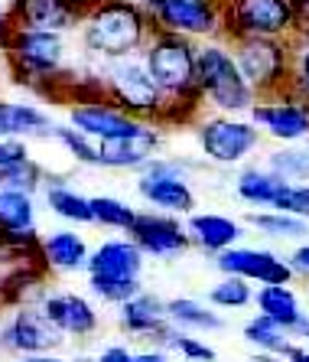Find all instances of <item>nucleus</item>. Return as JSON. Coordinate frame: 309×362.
Segmentation results:
<instances>
[{
  "label": "nucleus",
  "mask_w": 309,
  "mask_h": 362,
  "mask_svg": "<svg viewBox=\"0 0 309 362\" xmlns=\"http://www.w3.org/2000/svg\"><path fill=\"white\" fill-rule=\"evenodd\" d=\"M36 228V196L0 189V232H33Z\"/></svg>",
  "instance_id": "nucleus-28"
},
{
  "label": "nucleus",
  "mask_w": 309,
  "mask_h": 362,
  "mask_svg": "<svg viewBox=\"0 0 309 362\" xmlns=\"http://www.w3.org/2000/svg\"><path fill=\"white\" fill-rule=\"evenodd\" d=\"M293 339H309V313H303L300 320H296V327L290 329Z\"/></svg>",
  "instance_id": "nucleus-44"
},
{
  "label": "nucleus",
  "mask_w": 309,
  "mask_h": 362,
  "mask_svg": "<svg viewBox=\"0 0 309 362\" xmlns=\"http://www.w3.org/2000/svg\"><path fill=\"white\" fill-rule=\"evenodd\" d=\"M159 339H163V346H166V349H176V353L183 356V359H189V362H215V349H212V346H205L202 339L183 333V329L166 327Z\"/></svg>",
  "instance_id": "nucleus-36"
},
{
  "label": "nucleus",
  "mask_w": 309,
  "mask_h": 362,
  "mask_svg": "<svg viewBox=\"0 0 309 362\" xmlns=\"http://www.w3.org/2000/svg\"><path fill=\"white\" fill-rule=\"evenodd\" d=\"M277 212H286V216H296V219L309 222V183H286V189L277 196V202L270 206Z\"/></svg>",
  "instance_id": "nucleus-38"
},
{
  "label": "nucleus",
  "mask_w": 309,
  "mask_h": 362,
  "mask_svg": "<svg viewBox=\"0 0 309 362\" xmlns=\"http://www.w3.org/2000/svg\"><path fill=\"white\" fill-rule=\"evenodd\" d=\"M248 115H251V124L264 127L274 141L300 144L309 137V98H300L293 92L258 98Z\"/></svg>",
  "instance_id": "nucleus-10"
},
{
  "label": "nucleus",
  "mask_w": 309,
  "mask_h": 362,
  "mask_svg": "<svg viewBox=\"0 0 309 362\" xmlns=\"http://www.w3.org/2000/svg\"><path fill=\"white\" fill-rule=\"evenodd\" d=\"M159 124H147L143 131L131 137H114V141H98V167L104 170H134L140 173L147 163L159 153Z\"/></svg>",
  "instance_id": "nucleus-18"
},
{
  "label": "nucleus",
  "mask_w": 309,
  "mask_h": 362,
  "mask_svg": "<svg viewBox=\"0 0 309 362\" xmlns=\"http://www.w3.org/2000/svg\"><path fill=\"white\" fill-rule=\"evenodd\" d=\"M290 92L309 98V49H303L300 59H296V76L290 78Z\"/></svg>",
  "instance_id": "nucleus-40"
},
{
  "label": "nucleus",
  "mask_w": 309,
  "mask_h": 362,
  "mask_svg": "<svg viewBox=\"0 0 309 362\" xmlns=\"http://www.w3.org/2000/svg\"><path fill=\"white\" fill-rule=\"evenodd\" d=\"M157 30L179 36H209L222 26V13H218L215 0H163L153 13Z\"/></svg>",
  "instance_id": "nucleus-16"
},
{
  "label": "nucleus",
  "mask_w": 309,
  "mask_h": 362,
  "mask_svg": "<svg viewBox=\"0 0 309 362\" xmlns=\"http://www.w3.org/2000/svg\"><path fill=\"white\" fill-rule=\"evenodd\" d=\"M286 359H290V362H309V349H300V346H293Z\"/></svg>",
  "instance_id": "nucleus-48"
},
{
  "label": "nucleus",
  "mask_w": 309,
  "mask_h": 362,
  "mask_svg": "<svg viewBox=\"0 0 309 362\" xmlns=\"http://www.w3.org/2000/svg\"><path fill=\"white\" fill-rule=\"evenodd\" d=\"M62 343V333L49 323V317L40 310V303H20L10 313V320L0 329V346L20 356H42L52 353Z\"/></svg>",
  "instance_id": "nucleus-11"
},
{
  "label": "nucleus",
  "mask_w": 309,
  "mask_h": 362,
  "mask_svg": "<svg viewBox=\"0 0 309 362\" xmlns=\"http://www.w3.org/2000/svg\"><path fill=\"white\" fill-rule=\"evenodd\" d=\"M88 287H92V294L98 300L114 303V307H121L124 300H131L134 294L143 291L140 281H104V278H88Z\"/></svg>",
  "instance_id": "nucleus-37"
},
{
  "label": "nucleus",
  "mask_w": 309,
  "mask_h": 362,
  "mask_svg": "<svg viewBox=\"0 0 309 362\" xmlns=\"http://www.w3.org/2000/svg\"><path fill=\"white\" fill-rule=\"evenodd\" d=\"M127 238L140 248L143 258H176L193 245L183 222L166 212H137Z\"/></svg>",
  "instance_id": "nucleus-13"
},
{
  "label": "nucleus",
  "mask_w": 309,
  "mask_h": 362,
  "mask_svg": "<svg viewBox=\"0 0 309 362\" xmlns=\"http://www.w3.org/2000/svg\"><path fill=\"white\" fill-rule=\"evenodd\" d=\"M23 157H30L26 141H17V137H0V170L10 167V163H17V160H23Z\"/></svg>",
  "instance_id": "nucleus-39"
},
{
  "label": "nucleus",
  "mask_w": 309,
  "mask_h": 362,
  "mask_svg": "<svg viewBox=\"0 0 309 362\" xmlns=\"http://www.w3.org/2000/svg\"><path fill=\"white\" fill-rule=\"evenodd\" d=\"M186 232H189V242L199 245L202 252L209 255H222L225 248H231L244 238L241 222L218 216V212H193L189 222H186Z\"/></svg>",
  "instance_id": "nucleus-21"
},
{
  "label": "nucleus",
  "mask_w": 309,
  "mask_h": 362,
  "mask_svg": "<svg viewBox=\"0 0 309 362\" xmlns=\"http://www.w3.org/2000/svg\"><path fill=\"white\" fill-rule=\"evenodd\" d=\"M52 141H56L75 163H82V167H98V144H95L88 134H82L78 127H72L68 121L52 127Z\"/></svg>",
  "instance_id": "nucleus-32"
},
{
  "label": "nucleus",
  "mask_w": 309,
  "mask_h": 362,
  "mask_svg": "<svg viewBox=\"0 0 309 362\" xmlns=\"http://www.w3.org/2000/svg\"><path fill=\"white\" fill-rule=\"evenodd\" d=\"M7 271H10V264L4 262V255H0V307L7 303Z\"/></svg>",
  "instance_id": "nucleus-45"
},
{
  "label": "nucleus",
  "mask_w": 309,
  "mask_h": 362,
  "mask_svg": "<svg viewBox=\"0 0 309 362\" xmlns=\"http://www.w3.org/2000/svg\"><path fill=\"white\" fill-rule=\"evenodd\" d=\"M13 33V23H10V10L7 7H0V46L7 42V36Z\"/></svg>",
  "instance_id": "nucleus-43"
},
{
  "label": "nucleus",
  "mask_w": 309,
  "mask_h": 362,
  "mask_svg": "<svg viewBox=\"0 0 309 362\" xmlns=\"http://www.w3.org/2000/svg\"><path fill=\"white\" fill-rule=\"evenodd\" d=\"M199 147L212 163L231 167L241 163L244 157H251L260 147V131L258 124L238 118V115H212V118L199 121Z\"/></svg>",
  "instance_id": "nucleus-8"
},
{
  "label": "nucleus",
  "mask_w": 309,
  "mask_h": 362,
  "mask_svg": "<svg viewBox=\"0 0 309 362\" xmlns=\"http://www.w3.org/2000/svg\"><path fill=\"white\" fill-rule=\"evenodd\" d=\"M56 121L33 101H4L0 98V137H17V141H36L52 137Z\"/></svg>",
  "instance_id": "nucleus-22"
},
{
  "label": "nucleus",
  "mask_w": 309,
  "mask_h": 362,
  "mask_svg": "<svg viewBox=\"0 0 309 362\" xmlns=\"http://www.w3.org/2000/svg\"><path fill=\"white\" fill-rule=\"evenodd\" d=\"M195 85L202 101H209L218 115H241L251 111V105L258 101L234 62V52L218 42H205L195 49Z\"/></svg>",
  "instance_id": "nucleus-5"
},
{
  "label": "nucleus",
  "mask_w": 309,
  "mask_h": 362,
  "mask_svg": "<svg viewBox=\"0 0 309 362\" xmlns=\"http://www.w3.org/2000/svg\"><path fill=\"white\" fill-rule=\"evenodd\" d=\"M20 362H68V359H59V356H52V353H42V356H23Z\"/></svg>",
  "instance_id": "nucleus-47"
},
{
  "label": "nucleus",
  "mask_w": 309,
  "mask_h": 362,
  "mask_svg": "<svg viewBox=\"0 0 309 362\" xmlns=\"http://www.w3.org/2000/svg\"><path fill=\"white\" fill-rule=\"evenodd\" d=\"M209 300L215 303V307H222V310H238V307H248V303L254 300V287H251V281L225 274V278L209 291Z\"/></svg>",
  "instance_id": "nucleus-35"
},
{
  "label": "nucleus",
  "mask_w": 309,
  "mask_h": 362,
  "mask_svg": "<svg viewBox=\"0 0 309 362\" xmlns=\"http://www.w3.org/2000/svg\"><path fill=\"white\" fill-rule=\"evenodd\" d=\"M42 186H46V170L33 157H23V160L0 170V189H17V193L36 196Z\"/></svg>",
  "instance_id": "nucleus-31"
},
{
  "label": "nucleus",
  "mask_w": 309,
  "mask_h": 362,
  "mask_svg": "<svg viewBox=\"0 0 309 362\" xmlns=\"http://www.w3.org/2000/svg\"><path fill=\"white\" fill-rule=\"evenodd\" d=\"M254 362H280V356H274V353H258V356H254Z\"/></svg>",
  "instance_id": "nucleus-50"
},
{
  "label": "nucleus",
  "mask_w": 309,
  "mask_h": 362,
  "mask_svg": "<svg viewBox=\"0 0 309 362\" xmlns=\"http://www.w3.org/2000/svg\"><path fill=\"white\" fill-rule=\"evenodd\" d=\"M46 206L56 219L68 222V226H92V196H82L66 180L46 183Z\"/></svg>",
  "instance_id": "nucleus-24"
},
{
  "label": "nucleus",
  "mask_w": 309,
  "mask_h": 362,
  "mask_svg": "<svg viewBox=\"0 0 309 362\" xmlns=\"http://www.w3.org/2000/svg\"><path fill=\"white\" fill-rule=\"evenodd\" d=\"M267 170H274L277 177L290 180V183H303L309 180V144H290L286 151L274 153L267 163Z\"/></svg>",
  "instance_id": "nucleus-34"
},
{
  "label": "nucleus",
  "mask_w": 309,
  "mask_h": 362,
  "mask_svg": "<svg viewBox=\"0 0 309 362\" xmlns=\"http://www.w3.org/2000/svg\"><path fill=\"white\" fill-rule=\"evenodd\" d=\"M234 62L258 98H274V95L290 92V52L284 42L264 40V36L238 40Z\"/></svg>",
  "instance_id": "nucleus-6"
},
{
  "label": "nucleus",
  "mask_w": 309,
  "mask_h": 362,
  "mask_svg": "<svg viewBox=\"0 0 309 362\" xmlns=\"http://www.w3.org/2000/svg\"><path fill=\"white\" fill-rule=\"evenodd\" d=\"M218 258V271L222 274H234L244 281H258V284H290L293 268L286 258H280L270 248H244V245H231Z\"/></svg>",
  "instance_id": "nucleus-14"
},
{
  "label": "nucleus",
  "mask_w": 309,
  "mask_h": 362,
  "mask_svg": "<svg viewBox=\"0 0 309 362\" xmlns=\"http://www.w3.org/2000/svg\"><path fill=\"white\" fill-rule=\"evenodd\" d=\"M251 226L258 228V232H264V235L270 238H303L309 235V222L306 219H296V216H286V212H254L251 216Z\"/></svg>",
  "instance_id": "nucleus-33"
},
{
  "label": "nucleus",
  "mask_w": 309,
  "mask_h": 362,
  "mask_svg": "<svg viewBox=\"0 0 309 362\" xmlns=\"http://www.w3.org/2000/svg\"><path fill=\"white\" fill-rule=\"evenodd\" d=\"M131 362H166V353H131Z\"/></svg>",
  "instance_id": "nucleus-46"
},
{
  "label": "nucleus",
  "mask_w": 309,
  "mask_h": 362,
  "mask_svg": "<svg viewBox=\"0 0 309 362\" xmlns=\"http://www.w3.org/2000/svg\"><path fill=\"white\" fill-rule=\"evenodd\" d=\"M98 362H131V349H127V346H108V349L98 356Z\"/></svg>",
  "instance_id": "nucleus-42"
},
{
  "label": "nucleus",
  "mask_w": 309,
  "mask_h": 362,
  "mask_svg": "<svg viewBox=\"0 0 309 362\" xmlns=\"http://www.w3.org/2000/svg\"><path fill=\"white\" fill-rule=\"evenodd\" d=\"M286 262H290L293 274H303V278H309V242L300 245V248H296V252H293Z\"/></svg>",
  "instance_id": "nucleus-41"
},
{
  "label": "nucleus",
  "mask_w": 309,
  "mask_h": 362,
  "mask_svg": "<svg viewBox=\"0 0 309 362\" xmlns=\"http://www.w3.org/2000/svg\"><path fill=\"white\" fill-rule=\"evenodd\" d=\"M254 303H258V313L270 317L284 329H293L296 320L303 317L300 297H296V291L290 284H260V291L254 294Z\"/></svg>",
  "instance_id": "nucleus-25"
},
{
  "label": "nucleus",
  "mask_w": 309,
  "mask_h": 362,
  "mask_svg": "<svg viewBox=\"0 0 309 362\" xmlns=\"http://www.w3.org/2000/svg\"><path fill=\"white\" fill-rule=\"evenodd\" d=\"M134 219H137V209L131 202L117 199V196H92V226L127 235Z\"/></svg>",
  "instance_id": "nucleus-30"
},
{
  "label": "nucleus",
  "mask_w": 309,
  "mask_h": 362,
  "mask_svg": "<svg viewBox=\"0 0 309 362\" xmlns=\"http://www.w3.org/2000/svg\"><path fill=\"white\" fill-rule=\"evenodd\" d=\"M117 313H121V327L134 337H163V329L169 327L166 300H159L157 294H147V291L124 300Z\"/></svg>",
  "instance_id": "nucleus-23"
},
{
  "label": "nucleus",
  "mask_w": 309,
  "mask_h": 362,
  "mask_svg": "<svg viewBox=\"0 0 309 362\" xmlns=\"http://www.w3.org/2000/svg\"><path fill=\"white\" fill-rule=\"evenodd\" d=\"M150 36L153 20L137 0H98L82 20V49L98 62L140 56Z\"/></svg>",
  "instance_id": "nucleus-2"
},
{
  "label": "nucleus",
  "mask_w": 309,
  "mask_h": 362,
  "mask_svg": "<svg viewBox=\"0 0 309 362\" xmlns=\"http://www.w3.org/2000/svg\"><path fill=\"white\" fill-rule=\"evenodd\" d=\"M98 0H13L10 4V23L13 30H52L66 33L72 26H82L85 13Z\"/></svg>",
  "instance_id": "nucleus-12"
},
{
  "label": "nucleus",
  "mask_w": 309,
  "mask_h": 362,
  "mask_svg": "<svg viewBox=\"0 0 309 362\" xmlns=\"http://www.w3.org/2000/svg\"><path fill=\"white\" fill-rule=\"evenodd\" d=\"M68 124L78 127L82 134H88L98 144V141H114V137H131L137 131H143L150 121L131 118L121 108H114L108 98H95V101L68 105Z\"/></svg>",
  "instance_id": "nucleus-15"
},
{
  "label": "nucleus",
  "mask_w": 309,
  "mask_h": 362,
  "mask_svg": "<svg viewBox=\"0 0 309 362\" xmlns=\"http://www.w3.org/2000/svg\"><path fill=\"white\" fill-rule=\"evenodd\" d=\"M159 4H163V0H140V7L147 10L150 17H153V13H157V7H159Z\"/></svg>",
  "instance_id": "nucleus-49"
},
{
  "label": "nucleus",
  "mask_w": 309,
  "mask_h": 362,
  "mask_svg": "<svg viewBox=\"0 0 309 362\" xmlns=\"http://www.w3.org/2000/svg\"><path fill=\"white\" fill-rule=\"evenodd\" d=\"M143 66L150 78L159 85V92L166 98V121H189L202 108V95L195 85V46L189 36L153 30L140 52Z\"/></svg>",
  "instance_id": "nucleus-1"
},
{
  "label": "nucleus",
  "mask_w": 309,
  "mask_h": 362,
  "mask_svg": "<svg viewBox=\"0 0 309 362\" xmlns=\"http://www.w3.org/2000/svg\"><path fill=\"white\" fill-rule=\"evenodd\" d=\"M40 310L62 337H92L101 323L95 303L75 291H46L40 297Z\"/></svg>",
  "instance_id": "nucleus-17"
},
{
  "label": "nucleus",
  "mask_w": 309,
  "mask_h": 362,
  "mask_svg": "<svg viewBox=\"0 0 309 362\" xmlns=\"http://www.w3.org/2000/svg\"><path fill=\"white\" fill-rule=\"evenodd\" d=\"M166 317H169V327L183 329V333H189V329L212 333V329L225 327V320L218 313H212L205 303L193 300V297H173V300H166Z\"/></svg>",
  "instance_id": "nucleus-27"
},
{
  "label": "nucleus",
  "mask_w": 309,
  "mask_h": 362,
  "mask_svg": "<svg viewBox=\"0 0 309 362\" xmlns=\"http://www.w3.org/2000/svg\"><path fill=\"white\" fill-rule=\"evenodd\" d=\"M88 258H92V248L75 228H52L42 235L40 262L46 274H75L88 268Z\"/></svg>",
  "instance_id": "nucleus-20"
},
{
  "label": "nucleus",
  "mask_w": 309,
  "mask_h": 362,
  "mask_svg": "<svg viewBox=\"0 0 309 362\" xmlns=\"http://www.w3.org/2000/svg\"><path fill=\"white\" fill-rule=\"evenodd\" d=\"M222 23L238 40L248 36L277 40L296 26V0H234Z\"/></svg>",
  "instance_id": "nucleus-9"
},
{
  "label": "nucleus",
  "mask_w": 309,
  "mask_h": 362,
  "mask_svg": "<svg viewBox=\"0 0 309 362\" xmlns=\"http://www.w3.org/2000/svg\"><path fill=\"white\" fill-rule=\"evenodd\" d=\"M189 167L183 160H169V157H153L147 167L137 173V196H140L153 212H166V216H193L195 193L189 183Z\"/></svg>",
  "instance_id": "nucleus-7"
},
{
  "label": "nucleus",
  "mask_w": 309,
  "mask_h": 362,
  "mask_svg": "<svg viewBox=\"0 0 309 362\" xmlns=\"http://www.w3.org/2000/svg\"><path fill=\"white\" fill-rule=\"evenodd\" d=\"M98 78H101V85H104V98H108L114 108H121L124 115H131V118L163 124L166 98L159 92V85L150 78V72H147L140 56L101 62Z\"/></svg>",
  "instance_id": "nucleus-4"
},
{
  "label": "nucleus",
  "mask_w": 309,
  "mask_h": 362,
  "mask_svg": "<svg viewBox=\"0 0 309 362\" xmlns=\"http://www.w3.org/2000/svg\"><path fill=\"white\" fill-rule=\"evenodd\" d=\"M244 339L251 346H258L260 353H274L280 356V359H286L290 356V349L296 343H293L290 329H284L280 323H274L270 317H264V313H258L254 320H248V327H244Z\"/></svg>",
  "instance_id": "nucleus-29"
},
{
  "label": "nucleus",
  "mask_w": 309,
  "mask_h": 362,
  "mask_svg": "<svg viewBox=\"0 0 309 362\" xmlns=\"http://www.w3.org/2000/svg\"><path fill=\"white\" fill-rule=\"evenodd\" d=\"M286 183L290 180L277 177L274 170L267 167H248L241 170V177H238V196H241L244 202H251V206H274L277 196L286 189Z\"/></svg>",
  "instance_id": "nucleus-26"
},
{
  "label": "nucleus",
  "mask_w": 309,
  "mask_h": 362,
  "mask_svg": "<svg viewBox=\"0 0 309 362\" xmlns=\"http://www.w3.org/2000/svg\"><path fill=\"white\" fill-rule=\"evenodd\" d=\"M143 264L147 258L131 238H104L98 248H92L85 274L104 281H140Z\"/></svg>",
  "instance_id": "nucleus-19"
},
{
  "label": "nucleus",
  "mask_w": 309,
  "mask_h": 362,
  "mask_svg": "<svg viewBox=\"0 0 309 362\" xmlns=\"http://www.w3.org/2000/svg\"><path fill=\"white\" fill-rule=\"evenodd\" d=\"M0 49L7 56V66L17 85H26L40 95L66 72V33L13 30Z\"/></svg>",
  "instance_id": "nucleus-3"
}]
</instances>
